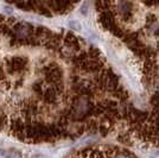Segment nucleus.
<instances>
[{
	"instance_id": "nucleus-1",
	"label": "nucleus",
	"mask_w": 159,
	"mask_h": 158,
	"mask_svg": "<svg viewBox=\"0 0 159 158\" xmlns=\"http://www.w3.org/2000/svg\"><path fill=\"white\" fill-rule=\"evenodd\" d=\"M2 67L8 74H20L27 70L29 59L24 56H12L5 59V66Z\"/></svg>"
},
{
	"instance_id": "nucleus-2",
	"label": "nucleus",
	"mask_w": 159,
	"mask_h": 158,
	"mask_svg": "<svg viewBox=\"0 0 159 158\" xmlns=\"http://www.w3.org/2000/svg\"><path fill=\"white\" fill-rule=\"evenodd\" d=\"M11 4H14L16 6L24 10V11H30V4H33L34 6H47L51 0H6ZM79 2L80 0H76Z\"/></svg>"
},
{
	"instance_id": "nucleus-3",
	"label": "nucleus",
	"mask_w": 159,
	"mask_h": 158,
	"mask_svg": "<svg viewBox=\"0 0 159 158\" xmlns=\"http://www.w3.org/2000/svg\"><path fill=\"white\" fill-rule=\"evenodd\" d=\"M70 26L73 27V29H75V30H80L81 29V26H80V24L77 21H70Z\"/></svg>"
},
{
	"instance_id": "nucleus-4",
	"label": "nucleus",
	"mask_w": 159,
	"mask_h": 158,
	"mask_svg": "<svg viewBox=\"0 0 159 158\" xmlns=\"http://www.w3.org/2000/svg\"><path fill=\"white\" fill-rule=\"evenodd\" d=\"M87 7H88V2H84L83 4V6L81 7V12H82V14H87Z\"/></svg>"
},
{
	"instance_id": "nucleus-5",
	"label": "nucleus",
	"mask_w": 159,
	"mask_h": 158,
	"mask_svg": "<svg viewBox=\"0 0 159 158\" xmlns=\"http://www.w3.org/2000/svg\"><path fill=\"white\" fill-rule=\"evenodd\" d=\"M31 158H48L47 156H44V155H42V153H34Z\"/></svg>"
},
{
	"instance_id": "nucleus-6",
	"label": "nucleus",
	"mask_w": 159,
	"mask_h": 158,
	"mask_svg": "<svg viewBox=\"0 0 159 158\" xmlns=\"http://www.w3.org/2000/svg\"><path fill=\"white\" fill-rule=\"evenodd\" d=\"M0 158H8V156L2 150H0Z\"/></svg>"
},
{
	"instance_id": "nucleus-7",
	"label": "nucleus",
	"mask_w": 159,
	"mask_h": 158,
	"mask_svg": "<svg viewBox=\"0 0 159 158\" xmlns=\"http://www.w3.org/2000/svg\"><path fill=\"white\" fill-rule=\"evenodd\" d=\"M148 158H159V157L156 156V155H151V156H148Z\"/></svg>"
}]
</instances>
